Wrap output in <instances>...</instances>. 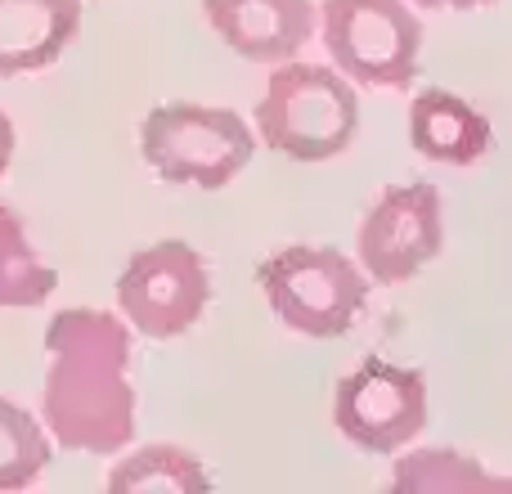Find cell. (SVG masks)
<instances>
[{
  "mask_svg": "<svg viewBox=\"0 0 512 494\" xmlns=\"http://www.w3.org/2000/svg\"><path fill=\"white\" fill-rule=\"evenodd\" d=\"M423 9H481V5H495V0H414Z\"/></svg>",
  "mask_w": 512,
  "mask_h": 494,
  "instance_id": "17",
  "label": "cell"
},
{
  "mask_svg": "<svg viewBox=\"0 0 512 494\" xmlns=\"http://www.w3.org/2000/svg\"><path fill=\"white\" fill-rule=\"evenodd\" d=\"M396 490H512L508 477H490L477 459L454 450H414L391 472Z\"/></svg>",
  "mask_w": 512,
  "mask_h": 494,
  "instance_id": "15",
  "label": "cell"
},
{
  "mask_svg": "<svg viewBox=\"0 0 512 494\" xmlns=\"http://www.w3.org/2000/svg\"><path fill=\"white\" fill-rule=\"evenodd\" d=\"M207 23L248 63H288L315 36L310 0H203Z\"/></svg>",
  "mask_w": 512,
  "mask_h": 494,
  "instance_id": "9",
  "label": "cell"
},
{
  "mask_svg": "<svg viewBox=\"0 0 512 494\" xmlns=\"http://www.w3.org/2000/svg\"><path fill=\"white\" fill-rule=\"evenodd\" d=\"M360 126L355 86L324 63H274L256 104V135L292 162H328L346 153Z\"/></svg>",
  "mask_w": 512,
  "mask_h": 494,
  "instance_id": "2",
  "label": "cell"
},
{
  "mask_svg": "<svg viewBox=\"0 0 512 494\" xmlns=\"http://www.w3.org/2000/svg\"><path fill=\"white\" fill-rule=\"evenodd\" d=\"M9 162H14V122L0 113V176L9 171Z\"/></svg>",
  "mask_w": 512,
  "mask_h": 494,
  "instance_id": "16",
  "label": "cell"
},
{
  "mask_svg": "<svg viewBox=\"0 0 512 494\" xmlns=\"http://www.w3.org/2000/svg\"><path fill=\"white\" fill-rule=\"evenodd\" d=\"M207 486L203 459L180 445H144L108 472V490L117 494H203Z\"/></svg>",
  "mask_w": 512,
  "mask_h": 494,
  "instance_id": "12",
  "label": "cell"
},
{
  "mask_svg": "<svg viewBox=\"0 0 512 494\" xmlns=\"http://www.w3.org/2000/svg\"><path fill=\"white\" fill-rule=\"evenodd\" d=\"M41 423L72 454H117L135 436L131 328L108 310L68 306L45 328Z\"/></svg>",
  "mask_w": 512,
  "mask_h": 494,
  "instance_id": "1",
  "label": "cell"
},
{
  "mask_svg": "<svg viewBox=\"0 0 512 494\" xmlns=\"http://www.w3.org/2000/svg\"><path fill=\"white\" fill-rule=\"evenodd\" d=\"M270 310L306 337H342L369 301V274L337 247H283L256 270Z\"/></svg>",
  "mask_w": 512,
  "mask_h": 494,
  "instance_id": "4",
  "label": "cell"
},
{
  "mask_svg": "<svg viewBox=\"0 0 512 494\" xmlns=\"http://www.w3.org/2000/svg\"><path fill=\"white\" fill-rule=\"evenodd\" d=\"M409 144H414L427 162L472 167V162H481L495 149V126L463 95H450V90L432 86L409 104Z\"/></svg>",
  "mask_w": 512,
  "mask_h": 494,
  "instance_id": "11",
  "label": "cell"
},
{
  "mask_svg": "<svg viewBox=\"0 0 512 494\" xmlns=\"http://www.w3.org/2000/svg\"><path fill=\"white\" fill-rule=\"evenodd\" d=\"M441 243H445V216H441V194L432 185H391L369 207L360 239H355L360 270L382 288L414 279L441 252Z\"/></svg>",
  "mask_w": 512,
  "mask_h": 494,
  "instance_id": "8",
  "label": "cell"
},
{
  "mask_svg": "<svg viewBox=\"0 0 512 494\" xmlns=\"http://www.w3.org/2000/svg\"><path fill=\"white\" fill-rule=\"evenodd\" d=\"M333 427L364 454H400L427 427L423 369L364 360L333 391Z\"/></svg>",
  "mask_w": 512,
  "mask_h": 494,
  "instance_id": "7",
  "label": "cell"
},
{
  "mask_svg": "<svg viewBox=\"0 0 512 494\" xmlns=\"http://www.w3.org/2000/svg\"><path fill=\"white\" fill-rule=\"evenodd\" d=\"M50 432L23 405L0 396V490H27L50 468Z\"/></svg>",
  "mask_w": 512,
  "mask_h": 494,
  "instance_id": "14",
  "label": "cell"
},
{
  "mask_svg": "<svg viewBox=\"0 0 512 494\" xmlns=\"http://www.w3.org/2000/svg\"><path fill=\"white\" fill-rule=\"evenodd\" d=\"M207 301H212L207 261L198 256V247L180 239L140 247L117 274V306L126 324L153 342L189 333L203 319Z\"/></svg>",
  "mask_w": 512,
  "mask_h": 494,
  "instance_id": "6",
  "label": "cell"
},
{
  "mask_svg": "<svg viewBox=\"0 0 512 494\" xmlns=\"http://www.w3.org/2000/svg\"><path fill=\"white\" fill-rule=\"evenodd\" d=\"M54 283H59L54 265H45V256L32 247L18 212L0 203V310L45 306Z\"/></svg>",
  "mask_w": 512,
  "mask_h": 494,
  "instance_id": "13",
  "label": "cell"
},
{
  "mask_svg": "<svg viewBox=\"0 0 512 494\" xmlns=\"http://www.w3.org/2000/svg\"><path fill=\"white\" fill-rule=\"evenodd\" d=\"M319 32L342 77L387 90L414 81L423 54V23L405 0H324Z\"/></svg>",
  "mask_w": 512,
  "mask_h": 494,
  "instance_id": "5",
  "label": "cell"
},
{
  "mask_svg": "<svg viewBox=\"0 0 512 494\" xmlns=\"http://www.w3.org/2000/svg\"><path fill=\"white\" fill-rule=\"evenodd\" d=\"M77 32L81 0H0V77L50 68Z\"/></svg>",
  "mask_w": 512,
  "mask_h": 494,
  "instance_id": "10",
  "label": "cell"
},
{
  "mask_svg": "<svg viewBox=\"0 0 512 494\" xmlns=\"http://www.w3.org/2000/svg\"><path fill=\"white\" fill-rule=\"evenodd\" d=\"M140 153L167 185L225 189L256 153V135L234 108L162 104L140 122Z\"/></svg>",
  "mask_w": 512,
  "mask_h": 494,
  "instance_id": "3",
  "label": "cell"
}]
</instances>
